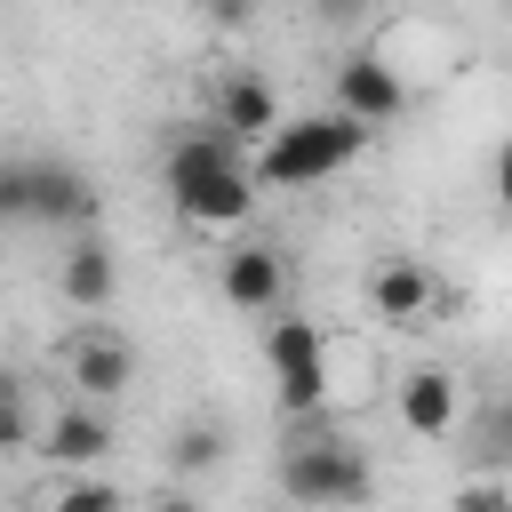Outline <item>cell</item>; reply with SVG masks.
Segmentation results:
<instances>
[{
  "mask_svg": "<svg viewBox=\"0 0 512 512\" xmlns=\"http://www.w3.org/2000/svg\"><path fill=\"white\" fill-rule=\"evenodd\" d=\"M368 496H376L368 448L352 432H336L328 408L320 416H296V432L280 448V504H296V512H360Z\"/></svg>",
  "mask_w": 512,
  "mask_h": 512,
  "instance_id": "obj_1",
  "label": "cell"
},
{
  "mask_svg": "<svg viewBox=\"0 0 512 512\" xmlns=\"http://www.w3.org/2000/svg\"><path fill=\"white\" fill-rule=\"evenodd\" d=\"M168 200L208 224V232H232L256 216V176H248V152L208 120V128H184L168 144Z\"/></svg>",
  "mask_w": 512,
  "mask_h": 512,
  "instance_id": "obj_2",
  "label": "cell"
},
{
  "mask_svg": "<svg viewBox=\"0 0 512 512\" xmlns=\"http://www.w3.org/2000/svg\"><path fill=\"white\" fill-rule=\"evenodd\" d=\"M368 136L376 128H360L352 112H296V120H280L256 152H248V176H256V192H296V184H328V176H344L360 152H368Z\"/></svg>",
  "mask_w": 512,
  "mask_h": 512,
  "instance_id": "obj_3",
  "label": "cell"
},
{
  "mask_svg": "<svg viewBox=\"0 0 512 512\" xmlns=\"http://www.w3.org/2000/svg\"><path fill=\"white\" fill-rule=\"evenodd\" d=\"M56 368H64V384L80 392V400H120L128 384H136V344L120 336V328H104V320H80L64 344H56Z\"/></svg>",
  "mask_w": 512,
  "mask_h": 512,
  "instance_id": "obj_4",
  "label": "cell"
},
{
  "mask_svg": "<svg viewBox=\"0 0 512 512\" xmlns=\"http://www.w3.org/2000/svg\"><path fill=\"white\" fill-rule=\"evenodd\" d=\"M336 112H352L360 128H392V120L408 112L400 64H392L384 48H352V56L336 64Z\"/></svg>",
  "mask_w": 512,
  "mask_h": 512,
  "instance_id": "obj_5",
  "label": "cell"
},
{
  "mask_svg": "<svg viewBox=\"0 0 512 512\" xmlns=\"http://www.w3.org/2000/svg\"><path fill=\"white\" fill-rule=\"evenodd\" d=\"M112 448H120V432H112V408H104V400H80V392H72V400L40 424V456H48L56 472H96Z\"/></svg>",
  "mask_w": 512,
  "mask_h": 512,
  "instance_id": "obj_6",
  "label": "cell"
},
{
  "mask_svg": "<svg viewBox=\"0 0 512 512\" xmlns=\"http://www.w3.org/2000/svg\"><path fill=\"white\" fill-rule=\"evenodd\" d=\"M208 120H216V128H224L240 152H256V144H264V136H272L288 112H280V88H272L256 64H232V72L216 80V112H208Z\"/></svg>",
  "mask_w": 512,
  "mask_h": 512,
  "instance_id": "obj_7",
  "label": "cell"
},
{
  "mask_svg": "<svg viewBox=\"0 0 512 512\" xmlns=\"http://www.w3.org/2000/svg\"><path fill=\"white\" fill-rule=\"evenodd\" d=\"M216 288H224L232 312L264 320V312L288 304V264H280V248H264V240H232L224 264H216Z\"/></svg>",
  "mask_w": 512,
  "mask_h": 512,
  "instance_id": "obj_8",
  "label": "cell"
},
{
  "mask_svg": "<svg viewBox=\"0 0 512 512\" xmlns=\"http://www.w3.org/2000/svg\"><path fill=\"white\" fill-rule=\"evenodd\" d=\"M392 408H400V432L408 440H448L464 424V384L448 368H408L400 392H392Z\"/></svg>",
  "mask_w": 512,
  "mask_h": 512,
  "instance_id": "obj_9",
  "label": "cell"
},
{
  "mask_svg": "<svg viewBox=\"0 0 512 512\" xmlns=\"http://www.w3.org/2000/svg\"><path fill=\"white\" fill-rule=\"evenodd\" d=\"M112 288H120V264H112L104 232H96V224H88V232H64V256H56V296H64L72 312H104V304H112Z\"/></svg>",
  "mask_w": 512,
  "mask_h": 512,
  "instance_id": "obj_10",
  "label": "cell"
},
{
  "mask_svg": "<svg viewBox=\"0 0 512 512\" xmlns=\"http://www.w3.org/2000/svg\"><path fill=\"white\" fill-rule=\"evenodd\" d=\"M32 224L88 232V224H96V184H88V168H72V160H32Z\"/></svg>",
  "mask_w": 512,
  "mask_h": 512,
  "instance_id": "obj_11",
  "label": "cell"
},
{
  "mask_svg": "<svg viewBox=\"0 0 512 512\" xmlns=\"http://www.w3.org/2000/svg\"><path fill=\"white\" fill-rule=\"evenodd\" d=\"M432 272L416 264V256H384L376 272H368V304H376V320H392V328H416L424 312H432Z\"/></svg>",
  "mask_w": 512,
  "mask_h": 512,
  "instance_id": "obj_12",
  "label": "cell"
},
{
  "mask_svg": "<svg viewBox=\"0 0 512 512\" xmlns=\"http://www.w3.org/2000/svg\"><path fill=\"white\" fill-rule=\"evenodd\" d=\"M312 360H328V328L312 320V312H264V368L272 376H288V368H312Z\"/></svg>",
  "mask_w": 512,
  "mask_h": 512,
  "instance_id": "obj_13",
  "label": "cell"
},
{
  "mask_svg": "<svg viewBox=\"0 0 512 512\" xmlns=\"http://www.w3.org/2000/svg\"><path fill=\"white\" fill-rule=\"evenodd\" d=\"M32 512H128V488H112L104 472H56L32 488Z\"/></svg>",
  "mask_w": 512,
  "mask_h": 512,
  "instance_id": "obj_14",
  "label": "cell"
},
{
  "mask_svg": "<svg viewBox=\"0 0 512 512\" xmlns=\"http://www.w3.org/2000/svg\"><path fill=\"white\" fill-rule=\"evenodd\" d=\"M216 464H224V424H216V416H192V424L168 432V472H176V480L216 472Z\"/></svg>",
  "mask_w": 512,
  "mask_h": 512,
  "instance_id": "obj_15",
  "label": "cell"
},
{
  "mask_svg": "<svg viewBox=\"0 0 512 512\" xmlns=\"http://www.w3.org/2000/svg\"><path fill=\"white\" fill-rule=\"evenodd\" d=\"M16 448H32V408H24V384L0 368V456H16Z\"/></svg>",
  "mask_w": 512,
  "mask_h": 512,
  "instance_id": "obj_16",
  "label": "cell"
},
{
  "mask_svg": "<svg viewBox=\"0 0 512 512\" xmlns=\"http://www.w3.org/2000/svg\"><path fill=\"white\" fill-rule=\"evenodd\" d=\"M0 224H32V160H0Z\"/></svg>",
  "mask_w": 512,
  "mask_h": 512,
  "instance_id": "obj_17",
  "label": "cell"
},
{
  "mask_svg": "<svg viewBox=\"0 0 512 512\" xmlns=\"http://www.w3.org/2000/svg\"><path fill=\"white\" fill-rule=\"evenodd\" d=\"M472 456H488V464H512V400H496V408L480 416V432H472Z\"/></svg>",
  "mask_w": 512,
  "mask_h": 512,
  "instance_id": "obj_18",
  "label": "cell"
},
{
  "mask_svg": "<svg viewBox=\"0 0 512 512\" xmlns=\"http://www.w3.org/2000/svg\"><path fill=\"white\" fill-rule=\"evenodd\" d=\"M200 8V24H216V32H248L256 24V0H192Z\"/></svg>",
  "mask_w": 512,
  "mask_h": 512,
  "instance_id": "obj_19",
  "label": "cell"
},
{
  "mask_svg": "<svg viewBox=\"0 0 512 512\" xmlns=\"http://www.w3.org/2000/svg\"><path fill=\"white\" fill-rule=\"evenodd\" d=\"M448 512H504V480H464L448 496Z\"/></svg>",
  "mask_w": 512,
  "mask_h": 512,
  "instance_id": "obj_20",
  "label": "cell"
},
{
  "mask_svg": "<svg viewBox=\"0 0 512 512\" xmlns=\"http://www.w3.org/2000/svg\"><path fill=\"white\" fill-rule=\"evenodd\" d=\"M312 8V24H328V32H352L360 16H368V0H304Z\"/></svg>",
  "mask_w": 512,
  "mask_h": 512,
  "instance_id": "obj_21",
  "label": "cell"
},
{
  "mask_svg": "<svg viewBox=\"0 0 512 512\" xmlns=\"http://www.w3.org/2000/svg\"><path fill=\"white\" fill-rule=\"evenodd\" d=\"M144 512H208V504H200V496H192V488H160V496H152V504H144Z\"/></svg>",
  "mask_w": 512,
  "mask_h": 512,
  "instance_id": "obj_22",
  "label": "cell"
},
{
  "mask_svg": "<svg viewBox=\"0 0 512 512\" xmlns=\"http://www.w3.org/2000/svg\"><path fill=\"white\" fill-rule=\"evenodd\" d=\"M496 208H504V216H512V136H504V144H496Z\"/></svg>",
  "mask_w": 512,
  "mask_h": 512,
  "instance_id": "obj_23",
  "label": "cell"
},
{
  "mask_svg": "<svg viewBox=\"0 0 512 512\" xmlns=\"http://www.w3.org/2000/svg\"><path fill=\"white\" fill-rule=\"evenodd\" d=\"M256 512H296V504H256Z\"/></svg>",
  "mask_w": 512,
  "mask_h": 512,
  "instance_id": "obj_24",
  "label": "cell"
},
{
  "mask_svg": "<svg viewBox=\"0 0 512 512\" xmlns=\"http://www.w3.org/2000/svg\"><path fill=\"white\" fill-rule=\"evenodd\" d=\"M504 512H512V488H504Z\"/></svg>",
  "mask_w": 512,
  "mask_h": 512,
  "instance_id": "obj_25",
  "label": "cell"
}]
</instances>
